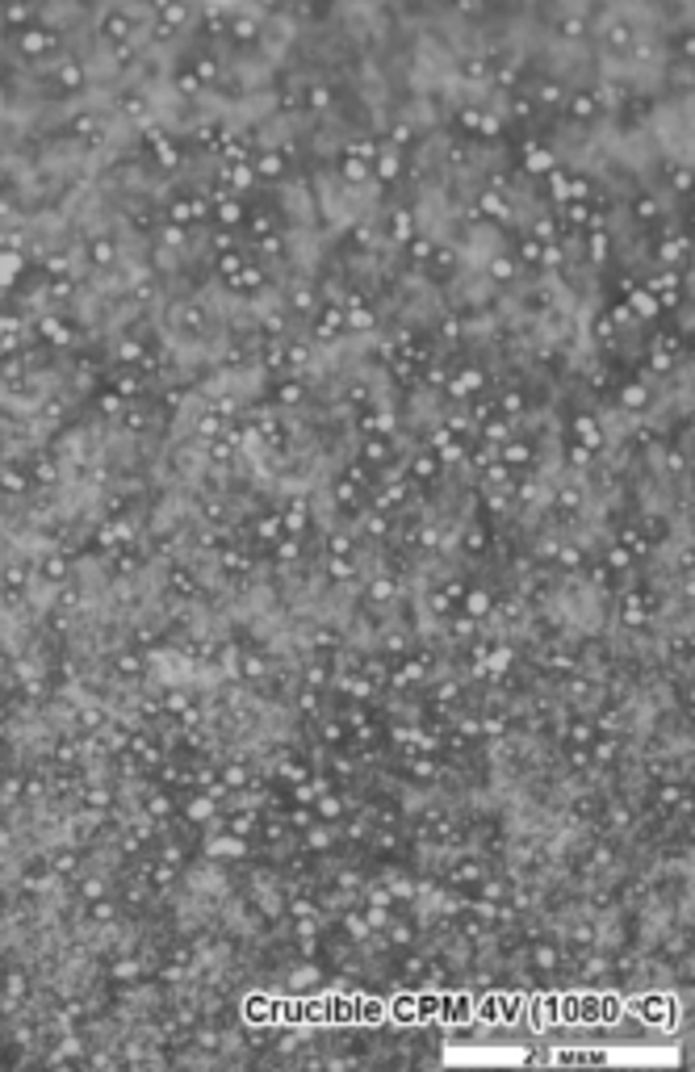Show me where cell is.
<instances>
[{
    "label": "cell",
    "mask_w": 695,
    "mask_h": 1072,
    "mask_svg": "<svg viewBox=\"0 0 695 1072\" xmlns=\"http://www.w3.org/2000/svg\"><path fill=\"white\" fill-rule=\"evenodd\" d=\"M629 42H633V30H629V26H624V21H616L612 30H608V46H616V51H624V46H629Z\"/></svg>",
    "instance_id": "cell-4"
},
{
    "label": "cell",
    "mask_w": 695,
    "mask_h": 1072,
    "mask_svg": "<svg viewBox=\"0 0 695 1072\" xmlns=\"http://www.w3.org/2000/svg\"><path fill=\"white\" fill-rule=\"evenodd\" d=\"M55 42H59L55 34H46V30H30L26 38H21V51H26V55H38V51H51Z\"/></svg>",
    "instance_id": "cell-1"
},
{
    "label": "cell",
    "mask_w": 695,
    "mask_h": 1072,
    "mask_svg": "<svg viewBox=\"0 0 695 1072\" xmlns=\"http://www.w3.org/2000/svg\"><path fill=\"white\" fill-rule=\"evenodd\" d=\"M59 80H63V84H72V88H76V84H80V67H76V63H67V67L59 72Z\"/></svg>",
    "instance_id": "cell-8"
},
{
    "label": "cell",
    "mask_w": 695,
    "mask_h": 1072,
    "mask_svg": "<svg viewBox=\"0 0 695 1072\" xmlns=\"http://www.w3.org/2000/svg\"><path fill=\"white\" fill-rule=\"evenodd\" d=\"M126 34H130V17H122V13H109V17H105V38L122 42Z\"/></svg>",
    "instance_id": "cell-2"
},
{
    "label": "cell",
    "mask_w": 695,
    "mask_h": 1072,
    "mask_svg": "<svg viewBox=\"0 0 695 1072\" xmlns=\"http://www.w3.org/2000/svg\"><path fill=\"white\" fill-rule=\"evenodd\" d=\"M230 34H235L239 42H256V34H260V26L251 17H235L230 21Z\"/></svg>",
    "instance_id": "cell-3"
},
{
    "label": "cell",
    "mask_w": 695,
    "mask_h": 1072,
    "mask_svg": "<svg viewBox=\"0 0 695 1072\" xmlns=\"http://www.w3.org/2000/svg\"><path fill=\"white\" fill-rule=\"evenodd\" d=\"M88 256H93V264H109V260H114V248H109V243H93Z\"/></svg>",
    "instance_id": "cell-5"
},
{
    "label": "cell",
    "mask_w": 695,
    "mask_h": 1072,
    "mask_svg": "<svg viewBox=\"0 0 695 1072\" xmlns=\"http://www.w3.org/2000/svg\"><path fill=\"white\" fill-rule=\"evenodd\" d=\"M193 72H198V80H214V76H219V63H214V59H201Z\"/></svg>",
    "instance_id": "cell-6"
},
{
    "label": "cell",
    "mask_w": 695,
    "mask_h": 1072,
    "mask_svg": "<svg viewBox=\"0 0 695 1072\" xmlns=\"http://www.w3.org/2000/svg\"><path fill=\"white\" fill-rule=\"evenodd\" d=\"M185 17H189L185 5H172V9H164V21H185Z\"/></svg>",
    "instance_id": "cell-9"
},
{
    "label": "cell",
    "mask_w": 695,
    "mask_h": 1072,
    "mask_svg": "<svg viewBox=\"0 0 695 1072\" xmlns=\"http://www.w3.org/2000/svg\"><path fill=\"white\" fill-rule=\"evenodd\" d=\"M260 176H281V160H277V155H264V160H260Z\"/></svg>",
    "instance_id": "cell-7"
}]
</instances>
